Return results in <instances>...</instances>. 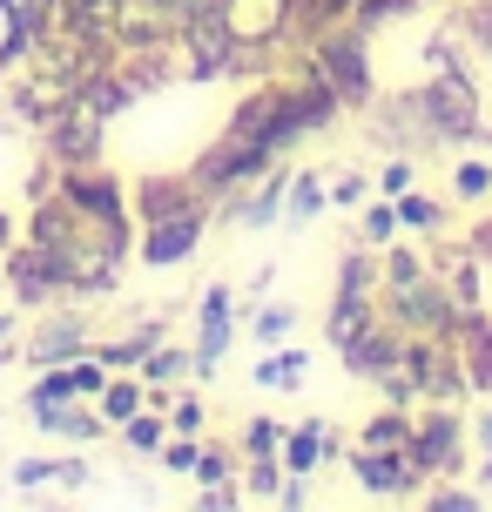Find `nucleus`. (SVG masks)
Wrapping results in <instances>:
<instances>
[{
    "label": "nucleus",
    "instance_id": "obj_1",
    "mask_svg": "<svg viewBox=\"0 0 492 512\" xmlns=\"http://www.w3.org/2000/svg\"><path fill=\"white\" fill-rule=\"evenodd\" d=\"M54 189H61V196H68V209H75L81 223H95L115 250L129 243V189L108 176V169H95V162H68Z\"/></svg>",
    "mask_w": 492,
    "mask_h": 512
},
{
    "label": "nucleus",
    "instance_id": "obj_2",
    "mask_svg": "<svg viewBox=\"0 0 492 512\" xmlns=\"http://www.w3.org/2000/svg\"><path fill=\"white\" fill-rule=\"evenodd\" d=\"M311 75L337 95V108H364V95H371V41H364V27H358V34L317 27Z\"/></svg>",
    "mask_w": 492,
    "mask_h": 512
},
{
    "label": "nucleus",
    "instance_id": "obj_3",
    "mask_svg": "<svg viewBox=\"0 0 492 512\" xmlns=\"http://www.w3.org/2000/svg\"><path fill=\"white\" fill-rule=\"evenodd\" d=\"M405 452H412V465L425 472V479H452V472H466V425H459V411H452V405L418 411Z\"/></svg>",
    "mask_w": 492,
    "mask_h": 512
},
{
    "label": "nucleus",
    "instance_id": "obj_4",
    "mask_svg": "<svg viewBox=\"0 0 492 512\" xmlns=\"http://www.w3.org/2000/svg\"><path fill=\"white\" fill-rule=\"evenodd\" d=\"M203 236H209V203H189V209H169V216H149L135 250H142L149 270H182L203 250Z\"/></svg>",
    "mask_w": 492,
    "mask_h": 512
},
{
    "label": "nucleus",
    "instance_id": "obj_5",
    "mask_svg": "<svg viewBox=\"0 0 492 512\" xmlns=\"http://www.w3.org/2000/svg\"><path fill=\"white\" fill-rule=\"evenodd\" d=\"M230 304H236L230 283L203 290V304H196V351H189V371H196V378H216V364H223V351H230V337H236Z\"/></svg>",
    "mask_w": 492,
    "mask_h": 512
},
{
    "label": "nucleus",
    "instance_id": "obj_6",
    "mask_svg": "<svg viewBox=\"0 0 492 512\" xmlns=\"http://www.w3.org/2000/svg\"><path fill=\"white\" fill-rule=\"evenodd\" d=\"M351 479H358L364 499H418V472L412 452H371V445H358L351 452Z\"/></svg>",
    "mask_w": 492,
    "mask_h": 512
},
{
    "label": "nucleus",
    "instance_id": "obj_7",
    "mask_svg": "<svg viewBox=\"0 0 492 512\" xmlns=\"http://www.w3.org/2000/svg\"><path fill=\"white\" fill-rule=\"evenodd\" d=\"M34 432L61 438V445H95L108 432V418L95 411V398H54V405H34Z\"/></svg>",
    "mask_w": 492,
    "mask_h": 512
},
{
    "label": "nucleus",
    "instance_id": "obj_8",
    "mask_svg": "<svg viewBox=\"0 0 492 512\" xmlns=\"http://www.w3.org/2000/svg\"><path fill=\"white\" fill-rule=\"evenodd\" d=\"M48 149H54L61 169H68V162H95V149H102V115L88 102H61V115H54V128H48Z\"/></svg>",
    "mask_w": 492,
    "mask_h": 512
},
{
    "label": "nucleus",
    "instance_id": "obj_9",
    "mask_svg": "<svg viewBox=\"0 0 492 512\" xmlns=\"http://www.w3.org/2000/svg\"><path fill=\"white\" fill-rule=\"evenodd\" d=\"M277 459H284V472L311 479L317 465H331V459H337V432L324 425V418H297V425H284V445H277Z\"/></svg>",
    "mask_w": 492,
    "mask_h": 512
},
{
    "label": "nucleus",
    "instance_id": "obj_10",
    "mask_svg": "<svg viewBox=\"0 0 492 512\" xmlns=\"http://www.w3.org/2000/svg\"><path fill=\"white\" fill-rule=\"evenodd\" d=\"M81 351H88V317H81V310H61V317H41V331L27 337V358H41V364L81 358Z\"/></svg>",
    "mask_w": 492,
    "mask_h": 512
},
{
    "label": "nucleus",
    "instance_id": "obj_11",
    "mask_svg": "<svg viewBox=\"0 0 492 512\" xmlns=\"http://www.w3.org/2000/svg\"><path fill=\"white\" fill-rule=\"evenodd\" d=\"M284 196H290V169H263L257 176V189L243 196V209H236V230H270L277 216H284Z\"/></svg>",
    "mask_w": 492,
    "mask_h": 512
},
{
    "label": "nucleus",
    "instance_id": "obj_12",
    "mask_svg": "<svg viewBox=\"0 0 492 512\" xmlns=\"http://www.w3.org/2000/svg\"><path fill=\"white\" fill-rule=\"evenodd\" d=\"M41 486L81 492L88 486V459H14V492H41Z\"/></svg>",
    "mask_w": 492,
    "mask_h": 512
},
{
    "label": "nucleus",
    "instance_id": "obj_13",
    "mask_svg": "<svg viewBox=\"0 0 492 512\" xmlns=\"http://www.w3.org/2000/svg\"><path fill=\"white\" fill-rule=\"evenodd\" d=\"M250 378H257L263 391H304V378H311V351H297V344L270 351V344H263V364L250 371Z\"/></svg>",
    "mask_w": 492,
    "mask_h": 512
},
{
    "label": "nucleus",
    "instance_id": "obj_14",
    "mask_svg": "<svg viewBox=\"0 0 492 512\" xmlns=\"http://www.w3.org/2000/svg\"><path fill=\"white\" fill-rule=\"evenodd\" d=\"M149 405V384L142 378H122V371H108V384H102V398H95V411L108 418V432L122 425V418H135V411Z\"/></svg>",
    "mask_w": 492,
    "mask_h": 512
},
{
    "label": "nucleus",
    "instance_id": "obj_15",
    "mask_svg": "<svg viewBox=\"0 0 492 512\" xmlns=\"http://www.w3.org/2000/svg\"><path fill=\"white\" fill-rule=\"evenodd\" d=\"M466 391H486L492 398V317H472L466 324Z\"/></svg>",
    "mask_w": 492,
    "mask_h": 512
},
{
    "label": "nucleus",
    "instance_id": "obj_16",
    "mask_svg": "<svg viewBox=\"0 0 492 512\" xmlns=\"http://www.w3.org/2000/svg\"><path fill=\"white\" fill-rule=\"evenodd\" d=\"M324 203H331V182L317 176V169H297V176H290V196H284V216L290 223H317Z\"/></svg>",
    "mask_w": 492,
    "mask_h": 512
},
{
    "label": "nucleus",
    "instance_id": "obj_17",
    "mask_svg": "<svg viewBox=\"0 0 492 512\" xmlns=\"http://www.w3.org/2000/svg\"><path fill=\"white\" fill-rule=\"evenodd\" d=\"M115 432H122V445H129L135 459H162V438H169V425H162V405H142L135 418H122Z\"/></svg>",
    "mask_w": 492,
    "mask_h": 512
},
{
    "label": "nucleus",
    "instance_id": "obj_18",
    "mask_svg": "<svg viewBox=\"0 0 492 512\" xmlns=\"http://www.w3.org/2000/svg\"><path fill=\"white\" fill-rule=\"evenodd\" d=\"M182 371H189V351H176V344H149V358L135 364V378L149 384V391H169Z\"/></svg>",
    "mask_w": 492,
    "mask_h": 512
},
{
    "label": "nucleus",
    "instance_id": "obj_19",
    "mask_svg": "<svg viewBox=\"0 0 492 512\" xmlns=\"http://www.w3.org/2000/svg\"><path fill=\"white\" fill-rule=\"evenodd\" d=\"M405 438H412V418H405V411H371V425L358 432V445H371V452H405Z\"/></svg>",
    "mask_w": 492,
    "mask_h": 512
},
{
    "label": "nucleus",
    "instance_id": "obj_20",
    "mask_svg": "<svg viewBox=\"0 0 492 512\" xmlns=\"http://www.w3.org/2000/svg\"><path fill=\"white\" fill-rule=\"evenodd\" d=\"M418 506L425 512H479L486 506V486L472 479V486H432V492H418Z\"/></svg>",
    "mask_w": 492,
    "mask_h": 512
},
{
    "label": "nucleus",
    "instance_id": "obj_21",
    "mask_svg": "<svg viewBox=\"0 0 492 512\" xmlns=\"http://www.w3.org/2000/svg\"><path fill=\"white\" fill-rule=\"evenodd\" d=\"M398 230H405V223H398V203H364V216H358L364 243H378V250H385V243H398Z\"/></svg>",
    "mask_w": 492,
    "mask_h": 512
},
{
    "label": "nucleus",
    "instance_id": "obj_22",
    "mask_svg": "<svg viewBox=\"0 0 492 512\" xmlns=\"http://www.w3.org/2000/svg\"><path fill=\"white\" fill-rule=\"evenodd\" d=\"M290 331H297V310L290 304H263L257 317H250V337H257V344H290Z\"/></svg>",
    "mask_w": 492,
    "mask_h": 512
},
{
    "label": "nucleus",
    "instance_id": "obj_23",
    "mask_svg": "<svg viewBox=\"0 0 492 512\" xmlns=\"http://www.w3.org/2000/svg\"><path fill=\"white\" fill-rule=\"evenodd\" d=\"M452 196H459V203H479V196H492V162L466 155V162L452 169Z\"/></svg>",
    "mask_w": 492,
    "mask_h": 512
},
{
    "label": "nucleus",
    "instance_id": "obj_24",
    "mask_svg": "<svg viewBox=\"0 0 492 512\" xmlns=\"http://www.w3.org/2000/svg\"><path fill=\"white\" fill-rule=\"evenodd\" d=\"M236 445H243V459H270V452L284 445V425H277V418H243V438H236Z\"/></svg>",
    "mask_w": 492,
    "mask_h": 512
},
{
    "label": "nucleus",
    "instance_id": "obj_25",
    "mask_svg": "<svg viewBox=\"0 0 492 512\" xmlns=\"http://www.w3.org/2000/svg\"><path fill=\"white\" fill-rule=\"evenodd\" d=\"M398 223H405V230H439V223H445V209L432 203L425 189H405V196H398Z\"/></svg>",
    "mask_w": 492,
    "mask_h": 512
},
{
    "label": "nucleus",
    "instance_id": "obj_26",
    "mask_svg": "<svg viewBox=\"0 0 492 512\" xmlns=\"http://www.w3.org/2000/svg\"><path fill=\"white\" fill-rule=\"evenodd\" d=\"M250 486H243V499H270L277 506V486H284V459L270 452V459H250V472H243Z\"/></svg>",
    "mask_w": 492,
    "mask_h": 512
},
{
    "label": "nucleus",
    "instance_id": "obj_27",
    "mask_svg": "<svg viewBox=\"0 0 492 512\" xmlns=\"http://www.w3.org/2000/svg\"><path fill=\"white\" fill-rule=\"evenodd\" d=\"M466 445L479 452V465H472V479H479V486H492V411L479 418V425H466Z\"/></svg>",
    "mask_w": 492,
    "mask_h": 512
},
{
    "label": "nucleus",
    "instance_id": "obj_28",
    "mask_svg": "<svg viewBox=\"0 0 492 512\" xmlns=\"http://www.w3.org/2000/svg\"><path fill=\"white\" fill-rule=\"evenodd\" d=\"M196 459H203V445L196 438H162V472H196Z\"/></svg>",
    "mask_w": 492,
    "mask_h": 512
},
{
    "label": "nucleus",
    "instance_id": "obj_29",
    "mask_svg": "<svg viewBox=\"0 0 492 512\" xmlns=\"http://www.w3.org/2000/svg\"><path fill=\"white\" fill-rule=\"evenodd\" d=\"M169 432H182V438L203 432V398H176V405H169Z\"/></svg>",
    "mask_w": 492,
    "mask_h": 512
},
{
    "label": "nucleus",
    "instance_id": "obj_30",
    "mask_svg": "<svg viewBox=\"0 0 492 512\" xmlns=\"http://www.w3.org/2000/svg\"><path fill=\"white\" fill-rule=\"evenodd\" d=\"M290 7H304V21H311V27H331V21L351 14V0H290Z\"/></svg>",
    "mask_w": 492,
    "mask_h": 512
},
{
    "label": "nucleus",
    "instance_id": "obj_31",
    "mask_svg": "<svg viewBox=\"0 0 492 512\" xmlns=\"http://www.w3.org/2000/svg\"><path fill=\"white\" fill-rule=\"evenodd\" d=\"M196 479H203V486H230V452H203V459H196Z\"/></svg>",
    "mask_w": 492,
    "mask_h": 512
},
{
    "label": "nucleus",
    "instance_id": "obj_32",
    "mask_svg": "<svg viewBox=\"0 0 492 512\" xmlns=\"http://www.w3.org/2000/svg\"><path fill=\"white\" fill-rule=\"evenodd\" d=\"M378 189H385V196H405V189H412V162H405V155H398V162H385Z\"/></svg>",
    "mask_w": 492,
    "mask_h": 512
},
{
    "label": "nucleus",
    "instance_id": "obj_33",
    "mask_svg": "<svg viewBox=\"0 0 492 512\" xmlns=\"http://www.w3.org/2000/svg\"><path fill=\"white\" fill-rule=\"evenodd\" d=\"M364 196H371V182H364V176H337L331 182V203H364Z\"/></svg>",
    "mask_w": 492,
    "mask_h": 512
},
{
    "label": "nucleus",
    "instance_id": "obj_34",
    "mask_svg": "<svg viewBox=\"0 0 492 512\" xmlns=\"http://www.w3.org/2000/svg\"><path fill=\"white\" fill-rule=\"evenodd\" d=\"M21 243V223H14V209H0V256Z\"/></svg>",
    "mask_w": 492,
    "mask_h": 512
},
{
    "label": "nucleus",
    "instance_id": "obj_35",
    "mask_svg": "<svg viewBox=\"0 0 492 512\" xmlns=\"http://www.w3.org/2000/svg\"><path fill=\"white\" fill-rule=\"evenodd\" d=\"M479 263L492 270V223H479Z\"/></svg>",
    "mask_w": 492,
    "mask_h": 512
}]
</instances>
